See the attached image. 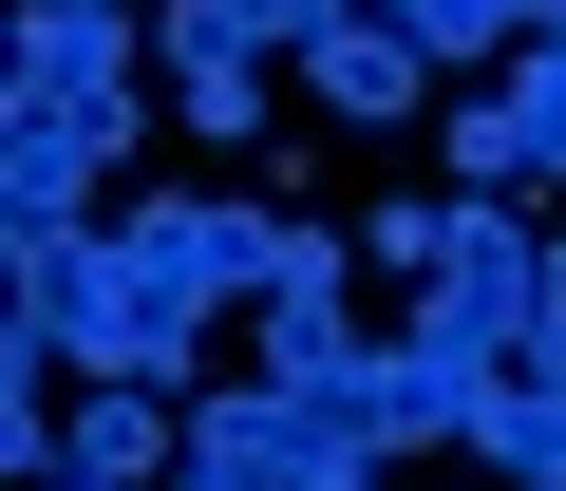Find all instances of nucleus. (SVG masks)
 <instances>
[{
	"label": "nucleus",
	"instance_id": "obj_11",
	"mask_svg": "<svg viewBox=\"0 0 566 491\" xmlns=\"http://www.w3.org/2000/svg\"><path fill=\"white\" fill-rule=\"evenodd\" d=\"M208 20H227V39H245V58H322V39H340V20H359V0H208Z\"/></svg>",
	"mask_w": 566,
	"mask_h": 491
},
{
	"label": "nucleus",
	"instance_id": "obj_12",
	"mask_svg": "<svg viewBox=\"0 0 566 491\" xmlns=\"http://www.w3.org/2000/svg\"><path fill=\"white\" fill-rule=\"evenodd\" d=\"M547 341H566V245H547Z\"/></svg>",
	"mask_w": 566,
	"mask_h": 491
},
{
	"label": "nucleus",
	"instance_id": "obj_8",
	"mask_svg": "<svg viewBox=\"0 0 566 491\" xmlns=\"http://www.w3.org/2000/svg\"><path fill=\"white\" fill-rule=\"evenodd\" d=\"M151 58H170V95H189L208 133H264V114H283V95H264V58L208 20V0H170V20H151Z\"/></svg>",
	"mask_w": 566,
	"mask_h": 491
},
{
	"label": "nucleus",
	"instance_id": "obj_13",
	"mask_svg": "<svg viewBox=\"0 0 566 491\" xmlns=\"http://www.w3.org/2000/svg\"><path fill=\"white\" fill-rule=\"evenodd\" d=\"M39 491H95V472H39Z\"/></svg>",
	"mask_w": 566,
	"mask_h": 491
},
{
	"label": "nucleus",
	"instance_id": "obj_2",
	"mask_svg": "<svg viewBox=\"0 0 566 491\" xmlns=\"http://www.w3.org/2000/svg\"><path fill=\"white\" fill-rule=\"evenodd\" d=\"M170 491H378V435L322 416V397H283V378H208Z\"/></svg>",
	"mask_w": 566,
	"mask_h": 491
},
{
	"label": "nucleus",
	"instance_id": "obj_10",
	"mask_svg": "<svg viewBox=\"0 0 566 491\" xmlns=\"http://www.w3.org/2000/svg\"><path fill=\"white\" fill-rule=\"evenodd\" d=\"M434 152H453V189H528V133H510V95H453V133H434Z\"/></svg>",
	"mask_w": 566,
	"mask_h": 491
},
{
	"label": "nucleus",
	"instance_id": "obj_5",
	"mask_svg": "<svg viewBox=\"0 0 566 491\" xmlns=\"http://www.w3.org/2000/svg\"><path fill=\"white\" fill-rule=\"evenodd\" d=\"M114 245H133V284H151V303L208 341L227 303H264V245H283V208H208V189H151Z\"/></svg>",
	"mask_w": 566,
	"mask_h": 491
},
{
	"label": "nucleus",
	"instance_id": "obj_9",
	"mask_svg": "<svg viewBox=\"0 0 566 491\" xmlns=\"http://www.w3.org/2000/svg\"><path fill=\"white\" fill-rule=\"evenodd\" d=\"M378 20H397L416 58H491V39H528V0H378Z\"/></svg>",
	"mask_w": 566,
	"mask_h": 491
},
{
	"label": "nucleus",
	"instance_id": "obj_1",
	"mask_svg": "<svg viewBox=\"0 0 566 491\" xmlns=\"http://www.w3.org/2000/svg\"><path fill=\"white\" fill-rule=\"evenodd\" d=\"M133 152V0H20L0 95V227H76V189Z\"/></svg>",
	"mask_w": 566,
	"mask_h": 491
},
{
	"label": "nucleus",
	"instance_id": "obj_7",
	"mask_svg": "<svg viewBox=\"0 0 566 491\" xmlns=\"http://www.w3.org/2000/svg\"><path fill=\"white\" fill-rule=\"evenodd\" d=\"M57 472H95V491H151V472H189V397H133V378H95Z\"/></svg>",
	"mask_w": 566,
	"mask_h": 491
},
{
	"label": "nucleus",
	"instance_id": "obj_6",
	"mask_svg": "<svg viewBox=\"0 0 566 491\" xmlns=\"http://www.w3.org/2000/svg\"><path fill=\"white\" fill-rule=\"evenodd\" d=\"M303 95H322V114H340V133H397V114H416V95H434V58H416V39H397V20H378V0H359V20H340V39H322V58H303Z\"/></svg>",
	"mask_w": 566,
	"mask_h": 491
},
{
	"label": "nucleus",
	"instance_id": "obj_4",
	"mask_svg": "<svg viewBox=\"0 0 566 491\" xmlns=\"http://www.w3.org/2000/svg\"><path fill=\"white\" fill-rule=\"evenodd\" d=\"M416 341H453V359H547V245H528L510 189H453V245L416 265Z\"/></svg>",
	"mask_w": 566,
	"mask_h": 491
},
{
	"label": "nucleus",
	"instance_id": "obj_3",
	"mask_svg": "<svg viewBox=\"0 0 566 491\" xmlns=\"http://www.w3.org/2000/svg\"><path fill=\"white\" fill-rule=\"evenodd\" d=\"M264 378L322 397V416L378 397V341H359V227H322V208H283V245H264Z\"/></svg>",
	"mask_w": 566,
	"mask_h": 491
}]
</instances>
